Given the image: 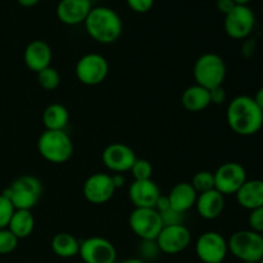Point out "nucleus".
<instances>
[{
	"label": "nucleus",
	"instance_id": "1",
	"mask_svg": "<svg viewBox=\"0 0 263 263\" xmlns=\"http://www.w3.org/2000/svg\"><path fill=\"white\" fill-rule=\"evenodd\" d=\"M228 125L236 135L253 136L263 127V110L253 97L239 95L234 98L226 109Z\"/></svg>",
	"mask_w": 263,
	"mask_h": 263
},
{
	"label": "nucleus",
	"instance_id": "2",
	"mask_svg": "<svg viewBox=\"0 0 263 263\" xmlns=\"http://www.w3.org/2000/svg\"><path fill=\"white\" fill-rule=\"evenodd\" d=\"M84 23L86 32L97 43L112 44L122 35V20L108 7L91 8Z\"/></svg>",
	"mask_w": 263,
	"mask_h": 263
},
{
	"label": "nucleus",
	"instance_id": "3",
	"mask_svg": "<svg viewBox=\"0 0 263 263\" xmlns=\"http://www.w3.org/2000/svg\"><path fill=\"white\" fill-rule=\"evenodd\" d=\"M3 194L10 200L15 210H32L43 194V184L33 175H22L17 177Z\"/></svg>",
	"mask_w": 263,
	"mask_h": 263
},
{
	"label": "nucleus",
	"instance_id": "4",
	"mask_svg": "<svg viewBox=\"0 0 263 263\" xmlns=\"http://www.w3.org/2000/svg\"><path fill=\"white\" fill-rule=\"evenodd\" d=\"M37 151L49 163L62 164L71 159L73 143L64 130H45L37 139Z\"/></svg>",
	"mask_w": 263,
	"mask_h": 263
},
{
	"label": "nucleus",
	"instance_id": "5",
	"mask_svg": "<svg viewBox=\"0 0 263 263\" xmlns=\"http://www.w3.org/2000/svg\"><path fill=\"white\" fill-rule=\"evenodd\" d=\"M195 82L208 90L222 86L226 79V63L216 53L202 54L193 67Z\"/></svg>",
	"mask_w": 263,
	"mask_h": 263
},
{
	"label": "nucleus",
	"instance_id": "6",
	"mask_svg": "<svg viewBox=\"0 0 263 263\" xmlns=\"http://www.w3.org/2000/svg\"><path fill=\"white\" fill-rule=\"evenodd\" d=\"M229 253L240 262L258 263L263 257V235L256 231L239 230L228 240Z\"/></svg>",
	"mask_w": 263,
	"mask_h": 263
},
{
	"label": "nucleus",
	"instance_id": "7",
	"mask_svg": "<svg viewBox=\"0 0 263 263\" xmlns=\"http://www.w3.org/2000/svg\"><path fill=\"white\" fill-rule=\"evenodd\" d=\"M74 73L81 84L86 86H97L107 79L109 64L102 54L89 53L79 59Z\"/></svg>",
	"mask_w": 263,
	"mask_h": 263
},
{
	"label": "nucleus",
	"instance_id": "8",
	"mask_svg": "<svg viewBox=\"0 0 263 263\" xmlns=\"http://www.w3.org/2000/svg\"><path fill=\"white\" fill-rule=\"evenodd\" d=\"M128 225L140 240H156L163 228L161 216L154 208H134Z\"/></svg>",
	"mask_w": 263,
	"mask_h": 263
},
{
	"label": "nucleus",
	"instance_id": "9",
	"mask_svg": "<svg viewBox=\"0 0 263 263\" xmlns=\"http://www.w3.org/2000/svg\"><path fill=\"white\" fill-rule=\"evenodd\" d=\"M195 253L203 263H222L229 253L228 240L217 231H205L195 241Z\"/></svg>",
	"mask_w": 263,
	"mask_h": 263
},
{
	"label": "nucleus",
	"instance_id": "10",
	"mask_svg": "<svg viewBox=\"0 0 263 263\" xmlns=\"http://www.w3.org/2000/svg\"><path fill=\"white\" fill-rule=\"evenodd\" d=\"M79 256L84 263H116L117 261L116 247L103 236H90L80 241Z\"/></svg>",
	"mask_w": 263,
	"mask_h": 263
},
{
	"label": "nucleus",
	"instance_id": "11",
	"mask_svg": "<svg viewBox=\"0 0 263 263\" xmlns=\"http://www.w3.org/2000/svg\"><path fill=\"white\" fill-rule=\"evenodd\" d=\"M215 189L223 195L236 194L248 180L247 171L238 162H226L215 172Z\"/></svg>",
	"mask_w": 263,
	"mask_h": 263
},
{
	"label": "nucleus",
	"instance_id": "12",
	"mask_svg": "<svg viewBox=\"0 0 263 263\" xmlns=\"http://www.w3.org/2000/svg\"><path fill=\"white\" fill-rule=\"evenodd\" d=\"M256 15L248 5H236L229 14L225 15L223 28L231 39L243 40L253 31Z\"/></svg>",
	"mask_w": 263,
	"mask_h": 263
},
{
	"label": "nucleus",
	"instance_id": "13",
	"mask_svg": "<svg viewBox=\"0 0 263 263\" xmlns=\"http://www.w3.org/2000/svg\"><path fill=\"white\" fill-rule=\"evenodd\" d=\"M161 253L179 254L192 243V233L185 225L163 226L156 239Z\"/></svg>",
	"mask_w": 263,
	"mask_h": 263
},
{
	"label": "nucleus",
	"instance_id": "14",
	"mask_svg": "<svg viewBox=\"0 0 263 263\" xmlns=\"http://www.w3.org/2000/svg\"><path fill=\"white\" fill-rule=\"evenodd\" d=\"M115 192L116 187L113 185L112 177L104 172H95L90 175L82 186L85 199L95 205L109 202L115 195Z\"/></svg>",
	"mask_w": 263,
	"mask_h": 263
},
{
	"label": "nucleus",
	"instance_id": "15",
	"mask_svg": "<svg viewBox=\"0 0 263 263\" xmlns=\"http://www.w3.org/2000/svg\"><path fill=\"white\" fill-rule=\"evenodd\" d=\"M102 161L109 171L123 174L131 170L134 162L136 161V154L133 148L126 144L112 143L103 151Z\"/></svg>",
	"mask_w": 263,
	"mask_h": 263
},
{
	"label": "nucleus",
	"instance_id": "16",
	"mask_svg": "<svg viewBox=\"0 0 263 263\" xmlns=\"http://www.w3.org/2000/svg\"><path fill=\"white\" fill-rule=\"evenodd\" d=\"M159 195L161 190L152 179L134 180L128 187V198L135 208H154Z\"/></svg>",
	"mask_w": 263,
	"mask_h": 263
},
{
	"label": "nucleus",
	"instance_id": "17",
	"mask_svg": "<svg viewBox=\"0 0 263 263\" xmlns=\"http://www.w3.org/2000/svg\"><path fill=\"white\" fill-rule=\"evenodd\" d=\"M53 59V50L50 45L44 40H33L26 46L23 53V61L28 69L32 72H40L50 66Z\"/></svg>",
	"mask_w": 263,
	"mask_h": 263
},
{
	"label": "nucleus",
	"instance_id": "18",
	"mask_svg": "<svg viewBox=\"0 0 263 263\" xmlns=\"http://www.w3.org/2000/svg\"><path fill=\"white\" fill-rule=\"evenodd\" d=\"M91 10V3L86 0H61L57 5V17L62 23L76 26L84 23Z\"/></svg>",
	"mask_w": 263,
	"mask_h": 263
},
{
	"label": "nucleus",
	"instance_id": "19",
	"mask_svg": "<svg viewBox=\"0 0 263 263\" xmlns=\"http://www.w3.org/2000/svg\"><path fill=\"white\" fill-rule=\"evenodd\" d=\"M195 208L198 215L204 220H216L225 210V195L216 189L198 194Z\"/></svg>",
	"mask_w": 263,
	"mask_h": 263
},
{
	"label": "nucleus",
	"instance_id": "20",
	"mask_svg": "<svg viewBox=\"0 0 263 263\" xmlns=\"http://www.w3.org/2000/svg\"><path fill=\"white\" fill-rule=\"evenodd\" d=\"M167 197H168L172 210L177 211V212L186 213L187 211L195 207L198 193L195 192V189L190 182H179L170 190Z\"/></svg>",
	"mask_w": 263,
	"mask_h": 263
},
{
	"label": "nucleus",
	"instance_id": "21",
	"mask_svg": "<svg viewBox=\"0 0 263 263\" xmlns=\"http://www.w3.org/2000/svg\"><path fill=\"white\" fill-rule=\"evenodd\" d=\"M239 205L252 211L263 205V180H247L236 193Z\"/></svg>",
	"mask_w": 263,
	"mask_h": 263
},
{
	"label": "nucleus",
	"instance_id": "22",
	"mask_svg": "<svg viewBox=\"0 0 263 263\" xmlns=\"http://www.w3.org/2000/svg\"><path fill=\"white\" fill-rule=\"evenodd\" d=\"M181 104L189 112H202L211 105L210 90L195 84L182 91Z\"/></svg>",
	"mask_w": 263,
	"mask_h": 263
},
{
	"label": "nucleus",
	"instance_id": "23",
	"mask_svg": "<svg viewBox=\"0 0 263 263\" xmlns=\"http://www.w3.org/2000/svg\"><path fill=\"white\" fill-rule=\"evenodd\" d=\"M69 122V113L64 105L53 103L44 109L43 123L45 130L63 131Z\"/></svg>",
	"mask_w": 263,
	"mask_h": 263
},
{
	"label": "nucleus",
	"instance_id": "24",
	"mask_svg": "<svg viewBox=\"0 0 263 263\" xmlns=\"http://www.w3.org/2000/svg\"><path fill=\"white\" fill-rule=\"evenodd\" d=\"M51 251L61 258H73L79 256L80 241L69 233H59L51 239Z\"/></svg>",
	"mask_w": 263,
	"mask_h": 263
},
{
	"label": "nucleus",
	"instance_id": "25",
	"mask_svg": "<svg viewBox=\"0 0 263 263\" xmlns=\"http://www.w3.org/2000/svg\"><path fill=\"white\" fill-rule=\"evenodd\" d=\"M8 229L18 239H26L33 233L35 217L30 210H15L13 213Z\"/></svg>",
	"mask_w": 263,
	"mask_h": 263
},
{
	"label": "nucleus",
	"instance_id": "26",
	"mask_svg": "<svg viewBox=\"0 0 263 263\" xmlns=\"http://www.w3.org/2000/svg\"><path fill=\"white\" fill-rule=\"evenodd\" d=\"M37 82L46 91H53L61 85V74L54 67L49 66L37 72Z\"/></svg>",
	"mask_w": 263,
	"mask_h": 263
},
{
	"label": "nucleus",
	"instance_id": "27",
	"mask_svg": "<svg viewBox=\"0 0 263 263\" xmlns=\"http://www.w3.org/2000/svg\"><path fill=\"white\" fill-rule=\"evenodd\" d=\"M190 184L193 185V187H194L198 194L210 192V190L215 189V175H213V172L203 170V171L197 172L193 176Z\"/></svg>",
	"mask_w": 263,
	"mask_h": 263
},
{
	"label": "nucleus",
	"instance_id": "28",
	"mask_svg": "<svg viewBox=\"0 0 263 263\" xmlns=\"http://www.w3.org/2000/svg\"><path fill=\"white\" fill-rule=\"evenodd\" d=\"M130 172L133 174L134 180H149L153 175V166L148 159L136 158Z\"/></svg>",
	"mask_w": 263,
	"mask_h": 263
},
{
	"label": "nucleus",
	"instance_id": "29",
	"mask_svg": "<svg viewBox=\"0 0 263 263\" xmlns=\"http://www.w3.org/2000/svg\"><path fill=\"white\" fill-rule=\"evenodd\" d=\"M139 257L138 258L143 259V261L148 262L154 261V259L158 257V254L161 253L158 248V244L156 240H140L138 247Z\"/></svg>",
	"mask_w": 263,
	"mask_h": 263
},
{
	"label": "nucleus",
	"instance_id": "30",
	"mask_svg": "<svg viewBox=\"0 0 263 263\" xmlns=\"http://www.w3.org/2000/svg\"><path fill=\"white\" fill-rule=\"evenodd\" d=\"M20 239L9 230L2 229L0 230V254H10L17 249Z\"/></svg>",
	"mask_w": 263,
	"mask_h": 263
},
{
	"label": "nucleus",
	"instance_id": "31",
	"mask_svg": "<svg viewBox=\"0 0 263 263\" xmlns=\"http://www.w3.org/2000/svg\"><path fill=\"white\" fill-rule=\"evenodd\" d=\"M14 211L15 208L13 207L10 200L2 193L0 194V230L8 228Z\"/></svg>",
	"mask_w": 263,
	"mask_h": 263
},
{
	"label": "nucleus",
	"instance_id": "32",
	"mask_svg": "<svg viewBox=\"0 0 263 263\" xmlns=\"http://www.w3.org/2000/svg\"><path fill=\"white\" fill-rule=\"evenodd\" d=\"M163 226H174V225H184L185 213L177 212V211L168 208L159 213Z\"/></svg>",
	"mask_w": 263,
	"mask_h": 263
},
{
	"label": "nucleus",
	"instance_id": "33",
	"mask_svg": "<svg viewBox=\"0 0 263 263\" xmlns=\"http://www.w3.org/2000/svg\"><path fill=\"white\" fill-rule=\"evenodd\" d=\"M248 223L251 230L263 234V205L251 211L248 217Z\"/></svg>",
	"mask_w": 263,
	"mask_h": 263
},
{
	"label": "nucleus",
	"instance_id": "34",
	"mask_svg": "<svg viewBox=\"0 0 263 263\" xmlns=\"http://www.w3.org/2000/svg\"><path fill=\"white\" fill-rule=\"evenodd\" d=\"M128 8L136 13H146L153 8L154 0H126Z\"/></svg>",
	"mask_w": 263,
	"mask_h": 263
},
{
	"label": "nucleus",
	"instance_id": "35",
	"mask_svg": "<svg viewBox=\"0 0 263 263\" xmlns=\"http://www.w3.org/2000/svg\"><path fill=\"white\" fill-rule=\"evenodd\" d=\"M210 98L211 104L221 105L226 102V91L222 86L215 87V89L210 90Z\"/></svg>",
	"mask_w": 263,
	"mask_h": 263
},
{
	"label": "nucleus",
	"instance_id": "36",
	"mask_svg": "<svg viewBox=\"0 0 263 263\" xmlns=\"http://www.w3.org/2000/svg\"><path fill=\"white\" fill-rule=\"evenodd\" d=\"M235 7L236 3L234 0H217V9L225 15L229 14Z\"/></svg>",
	"mask_w": 263,
	"mask_h": 263
},
{
	"label": "nucleus",
	"instance_id": "37",
	"mask_svg": "<svg viewBox=\"0 0 263 263\" xmlns=\"http://www.w3.org/2000/svg\"><path fill=\"white\" fill-rule=\"evenodd\" d=\"M168 208H171L168 197H167V195L161 194L159 195L158 199H157L156 205H154V210H156L158 213H161V212H163V211L168 210Z\"/></svg>",
	"mask_w": 263,
	"mask_h": 263
},
{
	"label": "nucleus",
	"instance_id": "38",
	"mask_svg": "<svg viewBox=\"0 0 263 263\" xmlns=\"http://www.w3.org/2000/svg\"><path fill=\"white\" fill-rule=\"evenodd\" d=\"M110 177H112V181H113V185H115L116 190L120 189V187H122L123 185L126 184V179L125 176H123V174H113L110 175Z\"/></svg>",
	"mask_w": 263,
	"mask_h": 263
},
{
	"label": "nucleus",
	"instance_id": "39",
	"mask_svg": "<svg viewBox=\"0 0 263 263\" xmlns=\"http://www.w3.org/2000/svg\"><path fill=\"white\" fill-rule=\"evenodd\" d=\"M253 99H254V102L257 103V105H258V107L263 110V86L259 87V89L257 90V92H256V95L253 97Z\"/></svg>",
	"mask_w": 263,
	"mask_h": 263
},
{
	"label": "nucleus",
	"instance_id": "40",
	"mask_svg": "<svg viewBox=\"0 0 263 263\" xmlns=\"http://www.w3.org/2000/svg\"><path fill=\"white\" fill-rule=\"evenodd\" d=\"M18 4L22 5L25 8H31V7H35L36 4L40 3V0H17Z\"/></svg>",
	"mask_w": 263,
	"mask_h": 263
},
{
	"label": "nucleus",
	"instance_id": "41",
	"mask_svg": "<svg viewBox=\"0 0 263 263\" xmlns=\"http://www.w3.org/2000/svg\"><path fill=\"white\" fill-rule=\"evenodd\" d=\"M121 263H148V262L143 261V259H140V258H138V257H136V258H127V259H125V261H122Z\"/></svg>",
	"mask_w": 263,
	"mask_h": 263
},
{
	"label": "nucleus",
	"instance_id": "42",
	"mask_svg": "<svg viewBox=\"0 0 263 263\" xmlns=\"http://www.w3.org/2000/svg\"><path fill=\"white\" fill-rule=\"evenodd\" d=\"M234 2L236 3V5H248V3L252 0H234Z\"/></svg>",
	"mask_w": 263,
	"mask_h": 263
},
{
	"label": "nucleus",
	"instance_id": "43",
	"mask_svg": "<svg viewBox=\"0 0 263 263\" xmlns=\"http://www.w3.org/2000/svg\"><path fill=\"white\" fill-rule=\"evenodd\" d=\"M240 263H256V262H240Z\"/></svg>",
	"mask_w": 263,
	"mask_h": 263
},
{
	"label": "nucleus",
	"instance_id": "44",
	"mask_svg": "<svg viewBox=\"0 0 263 263\" xmlns=\"http://www.w3.org/2000/svg\"><path fill=\"white\" fill-rule=\"evenodd\" d=\"M86 2H89V3H92V2H94V0H86Z\"/></svg>",
	"mask_w": 263,
	"mask_h": 263
},
{
	"label": "nucleus",
	"instance_id": "45",
	"mask_svg": "<svg viewBox=\"0 0 263 263\" xmlns=\"http://www.w3.org/2000/svg\"><path fill=\"white\" fill-rule=\"evenodd\" d=\"M258 263H263V257H262V259H261V261H259Z\"/></svg>",
	"mask_w": 263,
	"mask_h": 263
},
{
	"label": "nucleus",
	"instance_id": "46",
	"mask_svg": "<svg viewBox=\"0 0 263 263\" xmlns=\"http://www.w3.org/2000/svg\"><path fill=\"white\" fill-rule=\"evenodd\" d=\"M262 235H263V234H262Z\"/></svg>",
	"mask_w": 263,
	"mask_h": 263
}]
</instances>
